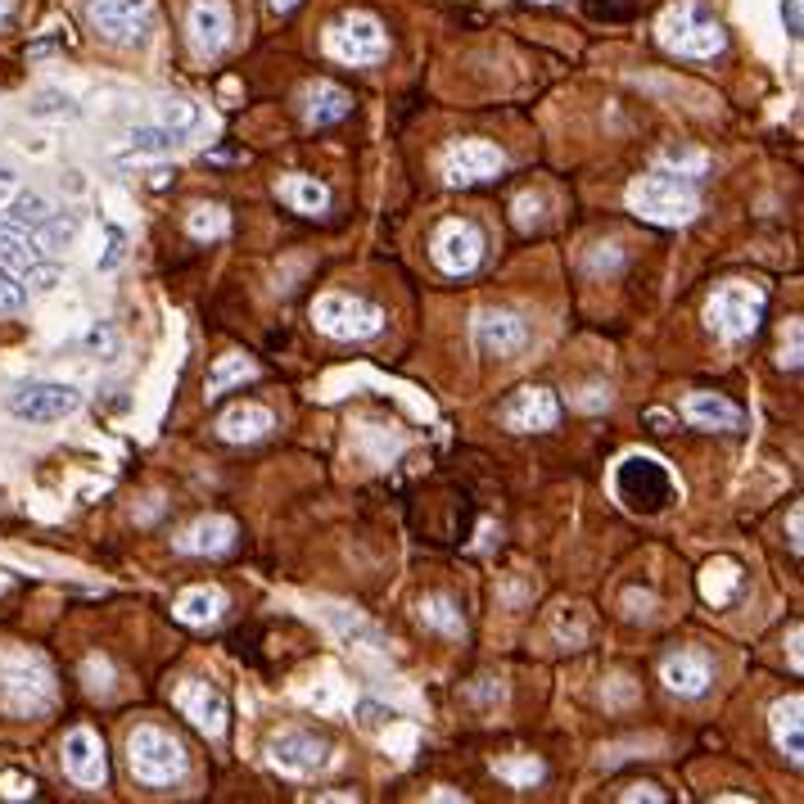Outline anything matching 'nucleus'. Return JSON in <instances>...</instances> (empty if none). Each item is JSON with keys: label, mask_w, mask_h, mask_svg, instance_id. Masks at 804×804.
Returning a JSON list of instances; mask_svg holds the SVG:
<instances>
[{"label": "nucleus", "mask_w": 804, "mask_h": 804, "mask_svg": "<svg viewBox=\"0 0 804 804\" xmlns=\"http://www.w3.org/2000/svg\"><path fill=\"white\" fill-rule=\"evenodd\" d=\"M0 705L10 714L37 718L54 705V674L37 651H0Z\"/></svg>", "instance_id": "1"}, {"label": "nucleus", "mask_w": 804, "mask_h": 804, "mask_svg": "<svg viewBox=\"0 0 804 804\" xmlns=\"http://www.w3.org/2000/svg\"><path fill=\"white\" fill-rule=\"evenodd\" d=\"M629 209L642 222H655V227H687L701 213V199L692 190V177H683V172H651V177L629 185Z\"/></svg>", "instance_id": "2"}, {"label": "nucleus", "mask_w": 804, "mask_h": 804, "mask_svg": "<svg viewBox=\"0 0 804 804\" xmlns=\"http://www.w3.org/2000/svg\"><path fill=\"white\" fill-rule=\"evenodd\" d=\"M127 764L145 786H172L185 777V751L163 727H137L127 736Z\"/></svg>", "instance_id": "3"}, {"label": "nucleus", "mask_w": 804, "mask_h": 804, "mask_svg": "<svg viewBox=\"0 0 804 804\" xmlns=\"http://www.w3.org/2000/svg\"><path fill=\"white\" fill-rule=\"evenodd\" d=\"M705 321L718 340L736 344V340H751L764 321V290L760 285H746V281H727L714 290L710 308H705Z\"/></svg>", "instance_id": "4"}, {"label": "nucleus", "mask_w": 804, "mask_h": 804, "mask_svg": "<svg viewBox=\"0 0 804 804\" xmlns=\"http://www.w3.org/2000/svg\"><path fill=\"white\" fill-rule=\"evenodd\" d=\"M87 19L100 41L137 50L154 32V0H87Z\"/></svg>", "instance_id": "5"}, {"label": "nucleus", "mask_w": 804, "mask_h": 804, "mask_svg": "<svg viewBox=\"0 0 804 804\" xmlns=\"http://www.w3.org/2000/svg\"><path fill=\"white\" fill-rule=\"evenodd\" d=\"M723 28L714 14H705L701 6H679L660 19V46L679 59H710L723 50Z\"/></svg>", "instance_id": "6"}, {"label": "nucleus", "mask_w": 804, "mask_h": 804, "mask_svg": "<svg viewBox=\"0 0 804 804\" xmlns=\"http://www.w3.org/2000/svg\"><path fill=\"white\" fill-rule=\"evenodd\" d=\"M82 408V389L78 384H63V380H32L19 384L6 398V412L23 425H54V421H69Z\"/></svg>", "instance_id": "7"}, {"label": "nucleus", "mask_w": 804, "mask_h": 804, "mask_svg": "<svg viewBox=\"0 0 804 804\" xmlns=\"http://www.w3.org/2000/svg\"><path fill=\"white\" fill-rule=\"evenodd\" d=\"M312 321H316L321 334H330V340H344V344L371 340V334L384 330V312H380L375 303H366V299H358V294H340V290L321 294V299L312 303Z\"/></svg>", "instance_id": "8"}, {"label": "nucleus", "mask_w": 804, "mask_h": 804, "mask_svg": "<svg viewBox=\"0 0 804 804\" xmlns=\"http://www.w3.org/2000/svg\"><path fill=\"white\" fill-rule=\"evenodd\" d=\"M325 50L340 63H380L389 50V37H384V23L375 14L353 10V14H340L325 28Z\"/></svg>", "instance_id": "9"}, {"label": "nucleus", "mask_w": 804, "mask_h": 804, "mask_svg": "<svg viewBox=\"0 0 804 804\" xmlns=\"http://www.w3.org/2000/svg\"><path fill=\"white\" fill-rule=\"evenodd\" d=\"M267 764L285 777H312V773H325L334 768V746L316 732H277L267 742Z\"/></svg>", "instance_id": "10"}, {"label": "nucleus", "mask_w": 804, "mask_h": 804, "mask_svg": "<svg viewBox=\"0 0 804 804\" xmlns=\"http://www.w3.org/2000/svg\"><path fill=\"white\" fill-rule=\"evenodd\" d=\"M533 344V325L511 308H484L475 316V349L498 362H515Z\"/></svg>", "instance_id": "11"}, {"label": "nucleus", "mask_w": 804, "mask_h": 804, "mask_svg": "<svg viewBox=\"0 0 804 804\" xmlns=\"http://www.w3.org/2000/svg\"><path fill=\"white\" fill-rule=\"evenodd\" d=\"M615 489L633 511H660L674 498V480H669V471L655 456H629L615 475Z\"/></svg>", "instance_id": "12"}, {"label": "nucleus", "mask_w": 804, "mask_h": 804, "mask_svg": "<svg viewBox=\"0 0 804 804\" xmlns=\"http://www.w3.org/2000/svg\"><path fill=\"white\" fill-rule=\"evenodd\" d=\"M430 258L443 277H471L480 258H484V231L475 222H443L434 231V244H430Z\"/></svg>", "instance_id": "13"}, {"label": "nucleus", "mask_w": 804, "mask_h": 804, "mask_svg": "<svg viewBox=\"0 0 804 804\" xmlns=\"http://www.w3.org/2000/svg\"><path fill=\"white\" fill-rule=\"evenodd\" d=\"M502 168H506V154L489 141H456L443 154V181L448 185H480V181H493Z\"/></svg>", "instance_id": "14"}, {"label": "nucleus", "mask_w": 804, "mask_h": 804, "mask_svg": "<svg viewBox=\"0 0 804 804\" xmlns=\"http://www.w3.org/2000/svg\"><path fill=\"white\" fill-rule=\"evenodd\" d=\"M185 37H190L194 59H218L231 41V6L227 0H194Z\"/></svg>", "instance_id": "15"}, {"label": "nucleus", "mask_w": 804, "mask_h": 804, "mask_svg": "<svg viewBox=\"0 0 804 804\" xmlns=\"http://www.w3.org/2000/svg\"><path fill=\"white\" fill-rule=\"evenodd\" d=\"M556 421H561V402L552 389H520L502 408V425L515 434H543L556 430Z\"/></svg>", "instance_id": "16"}, {"label": "nucleus", "mask_w": 804, "mask_h": 804, "mask_svg": "<svg viewBox=\"0 0 804 804\" xmlns=\"http://www.w3.org/2000/svg\"><path fill=\"white\" fill-rule=\"evenodd\" d=\"M63 773H69L78 786L96 791L109 782V760H104V742L91 727H73L63 736Z\"/></svg>", "instance_id": "17"}, {"label": "nucleus", "mask_w": 804, "mask_h": 804, "mask_svg": "<svg viewBox=\"0 0 804 804\" xmlns=\"http://www.w3.org/2000/svg\"><path fill=\"white\" fill-rule=\"evenodd\" d=\"M177 710L199 727V732H209V736H222L227 732V696L204 683V679H185L177 687Z\"/></svg>", "instance_id": "18"}, {"label": "nucleus", "mask_w": 804, "mask_h": 804, "mask_svg": "<svg viewBox=\"0 0 804 804\" xmlns=\"http://www.w3.org/2000/svg\"><path fill=\"white\" fill-rule=\"evenodd\" d=\"M768 727H773V742L791 764H804V701L800 696H782L768 710Z\"/></svg>", "instance_id": "19"}, {"label": "nucleus", "mask_w": 804, "mask_h": 804, "mask_svg": "<svg viewBox=\"0 0 804 804\" xmlns=\"http://www.w3.org/2000/svg\"><path fill=\"white\" fill-rule=\"evenodd\" d=\"M231 543H235V524L227 515H204L181 533L177 547L185 556H222V552H231Z\"/></svg>", "instance_id": "20"}, {"label": "nucleus", "mask_w": 804, "mask_h": 804, "mask_svg": "<svg viewBox=\"0 0 804 804\" xmlns=\"http://www.w3.org/2000/svg\"><path fill=\"white\" fill-rule=\"evenodd\" d=\"M660 679H664L669 692H674V696H687V701H692V696H705L710 683H714L705 655H674V660H664Z\"/></svg>", "instance_id": "21"}, {"label": "nucleus", "mask_w": 804, "mask_h": 804, "mask_svg": "<svg viewBox=\"0 0 804 804\" xmlns=\"http://www.w3.org/2000/svg\"><path fill=\"white\" fill-rule=\"evenodd\" d=\"M222 611H227V592H222V587H185V592L177 596V606H172V615H177L181 624H190V629L218 624Z\"/></svg>", "instance_id": "22"}, {"label": "nucleus", "mask_w": 804, "mask_h": 804, "mask_svg": "<svg viewBox=\"0 0 804 804\" xmlns=\"http://www.w3.org/2000/svg\"><path fill=\"white\" fill-rule=\"evenodd\" d=\"M687 421H696L701 430H742V408L736 402H727L723 393H692L687 398Z\"/></svg>", "instance_id": "23"}, {"label": "nucleus", "mask_w": 804, "mask_h": 804, "mask_svg": "<svg viewBox=\"0 0 804 804\" xmlns=\"http://www.w3.org/2000/svg\"><path fill=\"white\" fill-rule=\"evenodd\" d=\"M267 430H272V412L258 408V402H240V408H231L222 421H218V434L227 443H258Z\"/></svg>", "instance_id": "24"}, {"label": "nucleus", "mask_w": 804, "mask_h": 804, "mask_svg": "<svg viewBox=\"0 0 804 804\" xmlns=\"http://www.w3.org/2000/svg\"><path fill=\"white\" fill-rule=\"evenodd\" d=\"M277 194L285 199V204L294 209V213H325L330 209V190L316 181V177H281L277 181Z\"/></svg>", "instance_id": "25"}, {"label": "nucleus", "mask_w": 804, "mask_h": 804, "mask_svg": "<svg viewBox=\"0 0 804 804\" xmlns=\"http://www.w3.org/2000/svg\"><path fill=\"white\" fill-rule=\"evenodd\" d=\"M349 109H353L349 91L334 87V82H316V87L308 91V122H312V127L340 122V118H349Z\"/></svg>", "instance_id": "26"}, {"label": "nucleus", "mask_w": 804, "mask_h": 804, "mask_svg": "<svg viewBox=\"0 0 804 804\" xmlns=\"http://www.w3.org/2000/svg\"><path fill=\"white\" fill-rule=\"evenodd\" d=\"M177 145H181V137L168 131L163 122L131 127V137H127V154H137V159H159V154H172Z\"/></svg>", "instance_id": "27"}, {"label": "nucleus", "mask_w": 804, "mask_h": 804, "mask_svg": "<svg viewBox=\"0 0 804 804\" xmlns=\"http://www.w3.org/2000/svg\"><path fill=\"white\" fill-rule=\"evenodd\" d=\"M736 587H742V570H736L732 561H710V565L701 570V596L714 601V606L732 601Z\"/></svg>", "instance_id": "28"}, {"label": "nucleus", "mask_w": 804, "mask_h": 804, "mask_svg": "<svg viewBox=\"0 0 804 804\" xmlns=\"http://www.w3.org/2000/svg\"><path fill=\"white\" fill-rule=\"evenodd\" d=\"M321 615H325V624H330L334 633L349 637V642H362V646H371V651L384 646V637H380L362 615H353V611H344V606H321Z\"/></svg>", "instance_id": "29"}, {"label": "nucleus", "mask_w": 804, "mask_h": 804, "mask_svg": "<svg viewBox=\"0 0 804 804\" xmlns=\"http://www.w3.org/2000/svg\"><path fill=\"white\" fill-rule=\"evenodd\" d=\"M253 375H258V366H253L244 353H227V358L213 362L204 389H209V398H218V393H227L231 384H244V380H253Z\"/></svg>", "instance_id": "30"}, {"label": "nucleus", "mask_w": 804, "mask_h": 804, "mask_svg": "<svg viewBox=\"0 0 804 804\" xmlns=\"http://www.w3.org/2000/svg\"><path fill=\"white\" fill-rule=\"evenodd\" d=\"M416 615H421L425 629H434V633H443V637H461V629H465V624H461V611L452 606L448 596H439V592H434V596H421Z\"/></svg>", "instance_id": "31"}, {"label": "nucleus", "mask_w": 804, "mask_h": 804, "mask_svg": "<svg viewBox=\"0 0 804 804\" xmlns=\"http://www.w3.org/2000/svg\"><path fill=\"white\" fill-rule=\"evenodd\" d=\"M28 118H37V122H73V118H82V104L69 91H41L28 104Z\"/></svg>", "instance_id": "32"}, {"label": "nucleus", "mask_w": 804, "mask_h": 804, "mask_svg": "<svg viewBox=\"0 0 804 804\" xmlns=\"http://www.w3.org/2000/svg\"><path fill=\"white\" fill-rule=\"evenodd\" d=\"M50 213H54V209L46 204V199H41L37 190H28V194H19V190H14V199L6 204V218H10L14 227H23L28 235H37V227H41Z\"/></svg>", "instance_id": "33"}, {"label": "nucleus", "mask_w": 804, "mask_h": 804, "mask_svg": "<svg viewBox=\"0 0 804 804\" xmlns=\"http://www.w3.org/2000/svg\"><path fill=\"white\" fill-rule=\"evenodd\" d=\"M227 227H231V218H227V209H218V204H199V209H190V218H185V231H190L194 240H222Z\"/></svg>", "instance_id": "34"}, {"label": "nucleus", "mask_w": 804, "mask_h": 804, "mask_svg": "<svg viewBox=\"0 0 804 804\" xmlns=\"http://www.w3.org/2000/svg\"><path fill=\"white\" fill-rule=\"evenodd\" d=\"M41 249H69L73 240H78V218L73 213H50L41 227H37V235H32Z\"/></svg>", "instance_id": "35"}, {"label": "nucleus", "mask_w": 804, "mask_h": 804, "mask_svg": "<svg viewBox=\"0 0 804 804\" xmlns=\"http://www.w3.org/2000/svg\"><path fill=\"white\" fill-rule=\"evenodd\" d=\"M28 308V285L19 272L10 267H0V312H23Z\"/></svg>", "instance_id": "36"}, {"label": "nucleus", "mask_w": 804, "mask_h": 804, "mask_svg": "<svg viewBox=\"0 0 804 804\" xmlns=\"http://www.w3.org/2000/svg\"><path fill=\"white\" fill-rule=\"evenodd\" d=\"M163 127L177 131V137H185V131L199 127V109L190 100H163Z\"/></svg>", "instance_id": "37"}, {"label": "nucleus", "mask_w": 804, "mask_h": 804, "mask_svg": "<svg viewBox=\"0 0 804 804\" xmlns=\"http://www.w3.org/2000/svg\"><path fill=\"white\" fill-rule=\"evenodd\" d=\"M493 768H498V777H506V782H515V786H533V782L543 777V764H539V760H520V764H515V760H498Z\"/></svg>", "instance_id": "38"}, {"label": "nucleus", "mask_w": 804, "mask_h": 804, "mask_svg": "<svg viewBox=\"0 0 804 804\" xmlns=\"http://www.w3.org/2000/svg\"><path fill=\"white\" fill-rule=\"evenodd\" d=\"M664 163H674L683 177H701V172H705V154H696V150H687V145H669V150H664Z\"/></svg>", "instance_id": "39"}, {"label": "nucleus", "mask_w": 804, "mask_h": 804, "mask_svg": "<svg viewBox=\"0 0 804 804\" xmlns=\"http://www.w3.org/2000/svg\"><path fill=\"white\" fill-rule=\"evenodd\" d=\"M393 710H384V705H375V701H358V723L366 727V732H375V727H393Z\"/></svg>", "instance_id": "40"}, {"label": "nucleus", "mask_w": 804, "mask_h": 804, "mask_svg": "<svg viewBox=\"0 0 804 804\" xmlns=\"http://www.w3.org/2000/svg\"><path fill=\"white\" fill-rule=\"evenodd\" d=\"M122 253H127V235H122V227H109V244H104V253H100V272H113V267L122 262Z\"/></svg>", "instance_id": "41"}, {"label": "nucleus", "mask_w": 804, "mask_h": 804, "mask_svg": "<svg viewBox=\"0 0 804 804\" xmlns=\"http://www.w3.org/2000/svg\"><path fill=\"white\" fill-rule=\"evenodd\" d=\"M539 218H543V194H520V199H515V227L529 231Z\"/></svg>", "instance_id": "42"}, {"label": "nucleus", "mask_w": 804, "mask_h": 804, "mask_svg": "<svg viewBox=\"0 0 804 804\" xmlns=\"http://www.w3.org/2000/svg\"><path fill=\"white\" fill-rule=\"evenodd\" d=\"M37 786H32V777H23V773H0V795L6 800H28Z\"/></svg>", "instance_id": "43"}, {"label": "nucleus", "mask_w": 804, "mask_h": 804, "mask_svg": "<svg viewBox=\"0 0 804 804\" xmlns=\"http://www.w3.org/2000/svg\"><path fill=\"white\" fill-rule=\"evenodd\" d=\"M23 281H28V285H32V290H41V294H50V290H54V285H59V267H46V262H37V267H32V272H28V277H23Z\"/></svg>", "instance_id": "44"}, {"label": "nucleus", "mask_w": 804, "mask_h": 804, "mask_svg": "<svg viewBox=\"0 0 804 804\" xmlns=\"http://www.w3.org/2000/svg\"><path fill=\"white\" fill-rule=\"evenodd\" d=\"M800 344H804V334H800V325H791V344L782 340V353H777V362H782L786 371H800V353H804Z\"/></svg>", "instance_id": "45"}, {"label": "nucleus", "mask_w": 804, "mask_h": 804, "mask_svg": "<svg viewBox=\"0 0 804 804\" xmlns=\"http://www.w3.org/2000/svg\"><path fill=\"white\" fill-rule=\"evenodd\" d=\"M87 349H104V353H118V334H113L109 325H96V330L87 334Z\"/></svg>", "instance_id": "46"}, {"label": "nucleus", "mask_w": 804, "mask_h": 804, "mask_svg": "<svg viewBox=\"0 0 804 804\" xmlns=\"http://www.w3.org/2000/svg\"><path fill=\"white\" fill-rule=\"evenodd\" d=\"M611 253H592V272H615V267L624 262V253H620V244H606Z\"/></svg>", "instance_id": "47"}, {"label": "nucleus", "mask_w": 804, "mask_h": 804, "mask_svg": "<svg viewBox=\"0 0 804 804\" xmlns=\"http://www.w3.org/2000/svg\"><path fill=\"white\" fill-rule=\"evenodd\" d=\"M14 190H19V177H14V168H6V163H0V209H6L10 199H14Z\"/></svg>", "instance_id": "48"}, {"label": "nucleus", "mask_w": 804, "mask_h": 804, "mask_svg": "<svg viewBox=\"0 0 804 804\" xmlns=\"http://www.w3.org/2000/svg\"><path fill=\"white\" fill-rule=\"evenodd\" d=\"M782 23H786V37H800V6L795 0H782Z\"/></svg>", "instance_id": "49"}, {"label": "nucleus", "mask_w": 804, "mask_h": 804, "mask_svg": "<svg viewBox=\"0 0 804 804\" xmlns=\"http://www.w3.org/2000/svg\"><path fill=\"white\" fill-rule=\"evenodd\" d=\"M624 800H664V791L660 786H629Z\"/></svg>", "instance_id": "50"}, {"label": "nucleus", "mask_w": 804, "mask_h": 804, "mask_svg": "<svg viewBox=\"0 0 804 804\" xmlns=\"http://www.w3.org/2000/svg\"><path fill=\"white\" fill-rule=\"evenodd\" d=\"M294 6H299V0H272V10H277V14H285V10H294Z\"/></svg>", "instance_id": "51"}, {"label": "nucleus", "mask_w": 804, "mask_h": 804, "mask_svg": "<svg viewBox=\"0 0 804 804\" xmlns=\"http://www.w3.org/2000/svg\"><path fill=\"white\" fill-rule=\"evenodd\" d=\"M10 14H14V0H0V23H6Z\"/></svg>", "instance_id": "52"}, {"label": "nucleus", "mask_w": 804, "mask_h": 804, "mask_svg": "<svg viewBox=\"0 0 804 804\" xmlns=\"http://www.w3.org/2000/svg\"><path fill=\"white\" fill-rule=\"evenodd\" d=\"M543 6H552V0H543Z\"/></svg>", "instance_id": "53"}]
</instances>
